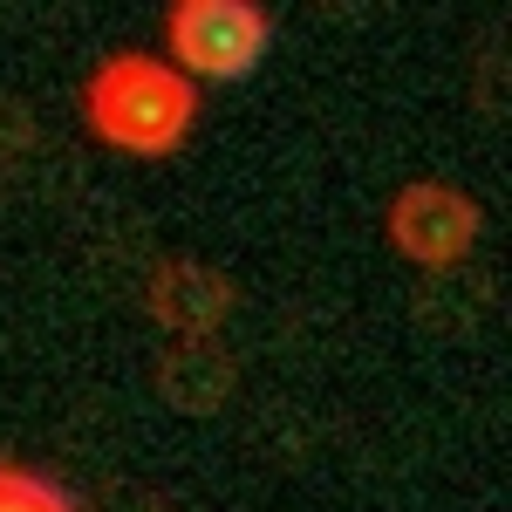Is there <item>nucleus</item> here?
<instances>
[{"mask_svg": "<svg viewBox=\"0 0 512 512\" xmlns=\"http://www.w3.org/2000/svg\"><path fill=\"white\" fill-rule=\"evenodd\" d=\"M89 130L130 158H171L198 123V89L158 55H110L82 89Z\"/></svg>", "mask_w": 512, "mask_h": 512, "instance_id": "f257e3e1", "label": "nucleus"}, {"mask_svg": "<svg viewBox=\"0 0 512 512\" xmlns=\"http://www.w3.org/2000/svg\"><path fill=\"white\" fill-rule=\"evenodd\" d=\"M164 41L178 76H205V82H239L260 69L274 21L253 0H171L164 7Z\"/></svg>", "mask_w": 512, "mask_h": 512, "instance_id": "f03ea898", "label": "nucleus"}, {"mask_svg": "<svg viewBox=\"0 0 512 512\" xmlns=\"http://www.w3.org/2000/svg\"><path fill=\"white\" fill-rule=\"evenodd\" d=\"M390 246L403 260H417V267H458L465 253L478 246L485 233V212H478L472 192H458V185H444V178H410L403 192L390 198Z\"/></svg>", "mask_w": 512, "mask_h": 512, "instance_id": "7ed1b4c3", "label": "nucleus"}, {"mask_svg": "<svg viewBox=\"0 0 512 512\" xmlns=\"http://www.w3.org/2000/svg\"><path fill=\"white\" fill-rule=\"evenodd\" d=\"M151 315L178 335H212L233 315V287H226V274H212L198 260H171L151 274Z\"/></svg>", "mask_w": 512, "mask_h": 512, "instance_id": "20e7f679", "label": "nucleus"}, {"mask_svg": "<svg viewBox=\"0 0 512 512\" xmlns=\"http://www.w3.org/2000/svg\"><path fill=\"white\" fill-rule=\"evenodd\" d=\"M158 390L171 410H185V417H205V410H219L226 396H233V369L219 362L212 349H171L158 362Z\"/></svg>", "mask_w": 512, "mask_h": 512, "instance_id": "39448f33", "label": "nucleus"}, {"mask_svg": "<svg viewBox=\"0 0 512 512\" xmlns=\"http://www.w3.org/2000/svg\"><path fill=\"white\" fill-rule=\"evenodd\" d=\"M0 512H76V506H69V499H62L41 472L0 458Z\"/></svg>", "mask_w": 512, "mask_h": 512, "instance_id": "423d86ee", "label": "nucleus"}]
</instances>
